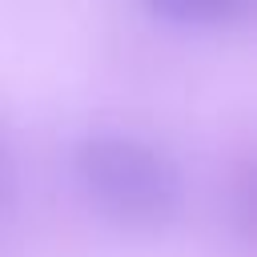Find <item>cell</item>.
<instances>
[{"instance_id":"3957f363","label":"cell","mask_w":257,"mask_h":257,"mask_svg":"<svg viewBox=\"0 0 257 257\" xmlns=\"http://www.w3.org/2000/svg\"><path fill=\"white\" fill-rule=\"evenodd\" d=\"M225 217H229L233 237L249 245L253 241V161L249 157H241L225 181Z\"/></svg>"},{"instance_id":"277c9868","label":"cell","mask_w":257,"mask_h":257,"mask_svg":"<svg viewBox=\"0 0 257 257\" xmlns=\"http://www.w3.org/2000/svg\"><path fill=\"white\" fill-rule=\"evenodd\" d=\"M8 189H12V165H8V153L0 149V209L8 201Z\"/></svg>"},{"instance_id":"6da1fadb","label":"cell","mask_w":257,"mask_h":257,"mask_svg":"<svg viewBox=\"0 0 257 257\" xmlns=\"http://www.w3.org/2000/svg\"><path fill=\"white\" fill-rule=\"evenodd\" d=\"M68 161L84 201L120 229H165L185 205L181 165L133 133H84Z\"/></svg>"},{"instance_id":"7a4b0ae2","label":"cell","mask_w":257,"mask_h":257,"mask_svg":"<svg viewBox=\"0 0 257 257\" xmlns=\"http://www.w3.org/2000/svg\"><path fill=\"white\" fill-rule=\"evenodd\" d=\"M157 20L201 32H233L253 16V0H141Z\"/></svg>"}]
</instances>
